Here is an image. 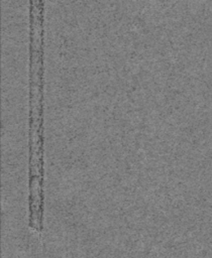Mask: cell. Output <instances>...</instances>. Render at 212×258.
<instances>
[{
	"label": "cell",
	"mask_w": 212,
	"mask_h": 258,
	"mask_svg": "<svg viewBox=\"0 0 212 258\" xmlns=\"http://www.w3.org/2000/svg\"><path fill=\"white\" fill-rule=\"evenodd\" d=\"M29 219L31 230H42V72L43 2H29Z\"/></svg>",
	"instance_id": "obj_1"
}]
</instances>
